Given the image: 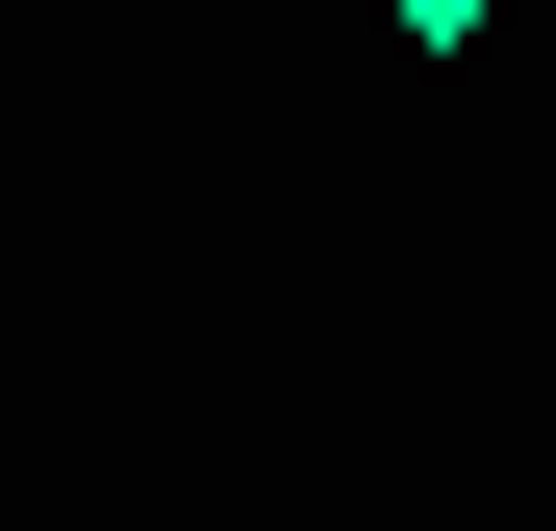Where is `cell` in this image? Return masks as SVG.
I'll use <instances>...</instances> for the list:
<instances>
[{
	"instance_id": "cell-1",
	"label": "cell",
	"mask_w": 556,
	"mask_h": 531,
	"mask_svg": "<svg viewBox=\"0 0 556 531\" xmlns=\"http://www.w3.org/2000/svg\"><path fill=\"white\" fill-rule=\"evenodd\" d=\"M380 26H405V51H481V26H506V0H380Z\"/></svg>"
}]
</instances>
